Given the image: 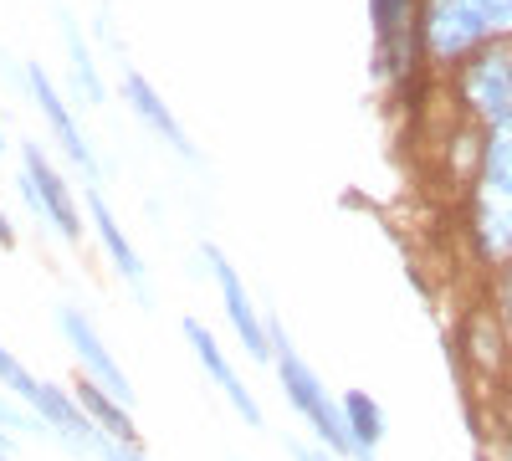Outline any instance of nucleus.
Instances as JSON below:
<instances>
[{"instance_id":"f257e3e1","label":"nucleus","mask_w":512,"mask_h":461,"mask_svg":"<svg viewBox=\"0 0 512 461\" xmlns=\"http://www.w3.org/2000/svg\"><path fill=\"white\" fill-rule=\"evenodd\" d=\"M512 36V0H425L420 41L431 62H466L487 41Z\"/></svg>"},{"instance_id":"f03ea898","label":"nucleus","mask_w":512,"mask_h":461,"mask_svg":"<svg viewBox=\"0 0 512 461\" xmlns=\"http://www.w3.org/2000/svg\"><path fill=\"white\" fill-rule=\"evenodd\" d=\"M272 339H277V380H282V390H287V400H292V410H303L308 421H313V431L333 446V451H344V456H354V436H349V421H344V410H338L333 400H328V390L318 385V374L292 354V344L282 339V328L272 323Z\"/></svg>"},{"instance_id":"7ed1b4c3","label":"nucleus","mask_w":512,"mask_h":461,"mask_svg":"<svg viewBox=\"0 0 512 461\" xmlns=\"http://www.w3.org/2000/svg\"><path fill=\"white\" fill-rule=\"evenodd\" d=\"M461 103L472 108L487 129L512 118V47L507 41H487L466 57L461 67Z\"/></svg>"},{"instance_id":"20e7f679","label":"nucleus","mask_w":512,"mask_h":461,"mask_svg":"<svg viewBox=\"0 0 512 461\" xmlns=\"http://www.w3.org/2000/svg\"><path fill=\"white\" fill-rule=\"evenodd\" d=\"M57 328L67 333V344L77 349V359H82V369L93 374V385H103L113 400H123V405H134V385H128V374L113 364V354L103 349V339H98V328L82 318L77 308H62L57 313Z\"/></svg>"},{"instance_id":"39448f33","label":"nucleus","mask_w":512,"mask_h":461,"mask_svg":"<svg viewBox=\"0 0 512 461\" xmlns=\"http://www.w3.org/2000/svg\"><path fill=\"white\" fill-rule=\"evenodd\" d=\"M205 262H210V272H216V282H221V298H226V318H231V328L241 333V344H246V354L251 359H272V349H267V328H262V318H256V308H251V298H246V287H241V277H236V267L221 257V246H210L205 241Z\"/></svg>"},{"instance_id":"423d86ee","label":"nucleus","mask_w":512,"mask_h":461,"mask_svg":"<svg viewBox=\"0 0 512 461\" xmlns=\"http://www.w3.org/2000/svg\"><path fill=\"white\" fill-rule=\"evenodd\" d=\"M472 236L482 262H512V190H487L477 185L472 195Z\"/></svg>"},{"instance_id":"0eeeda50","label":"nucleus","mask_w":512,"mask_h":461,"mask_svg":"<svg viewBox=\"0 0 512 461\" xmlns=\"http://www.w3.org/2000/svg\"><path fill=\"white\" fill-rule=\"evenodd\" d=\"M26 82H31V98L41 103V113H47V123H52V134H57V144L67 149V159L77 164L88 180H98V159H93V149H88V139H82V129L72 123V108L62 103V93L52 88V77L41 72V67H26Z\"/></svg>"},{"instance_id":"6e6552de","label":"nucleus","mask_w":512,"mask_h":461,"mask_svg":"<svg viewBox=\"0 0 512 461\" xmlns=\"http://www.w3.org/2000/svg\"><path fill=\"white\" fill-rule=\"evenodd\" d=\"M21 164H26V180L36 185V195H41V205H47V221L67 236V241H77L82 236V221H77V205H72V190L62 185V175L52 170V159L41 154V144H21Z\"/></svg>"},{"instance_id":"1a4fd4ad","label":"nucleus","mask_w":512,"mask_h":461,"mask_svg":"<svg viewBox=\"0 0 512 461\" xmlns=\"http://www.w3.org/2000/svg\"><path fill=\"white\" fill-rule=\"evenodd\" d=\"M185 339H190V349H195V359L205 364V374H210V380H216V385L226 390V400H231V410L241 415V421H246V426H262V405H256V400L246 395V385L236 380V369L226 364V354H221V344H216V339H210V333H205V323H200V318H185Z\"/></svg>"},{"instance_id":"9d476101","label":"nucleus","mask_w":512,"mask_h":461,"mask_svg":"<svg viewBox=\"0 0 512 461\" xmlns=\"http://www.w3.org/2000/svg\"><path fill=\"white\" fill-rule=\"evenodd\" d=\"M123 98H128V108H134V113H139V118L149 123V129H154V134H159V139L169 144V149H175L180 159H190V164H195L190 134L180 129V118L164 108V98H159V93L149 88V77H144V72H123Z\"/></svg>"},{"instance_id":"9b49d317","label":"nucleus","mask_w":512,"mask_h":461,"mask_svg":"<svg viewBox=\"0 0 512 461\" xmlns=\"http://www.w3.org/2000/svg\"><path fill=\"white\" fill-rule=\"evenodd\" d=\"M88 205H93V226H98V241H103V251L113 257V267H118V277L139 292V298L149 303V277H144V262H139V251H134V241H128L123 231H118V221H113V211H108V200H103V190L93 185L88 190Z\"/></svg>"},{"instance_id":"f8f14e48","label":"nucleus","mask_w":512,"mask_h":461,"mask_svg":"<svg viewBox=\"0 0 512 461\" xmlns=\"http://www.w3.org/2000/svg\"><path fill=\"white\" fill-rule=\"evenodd\" d=\"M456 354H472V364L487 369V374H507V364H512L507 359V323L497 313H472Z\"/></svg>"},{"instance_id":"ddd939ff","label":"nucleus","mask_w":512,"mask_h":461,"mask_svg":"<svg viewBox=\"0 0 512 461\" xmlns=\"http://www.w3.org/2000/svg\"><path fill=\"white\" fill-rule=\"evenodd\" d=\"M344 421H349V436H354V456H359V461H374V446L384 441V415H379V405H374L364 390H349V395H344Z\"/></svg>"},{"instance_id":"4468645a","label":"nucleus","mask_w":512,"mask_h":461,"mask_svg":"<svg viewBox=\"0 0 512 461\" xmlns=\"http://www.w3.org/2000/svg\"><path fill=\"white\" fill-rule=\"evenodd\" d=\"M77 405L88 410V415H93V421H98L113 441H123V446H134V441H139L134 421H128V405H123V400H113L103 385H82V390H77Z\"/></svg>"},{"instance_id":"2eb2a0df","label":"nucleus","mask_w":512,"mask_h":461,"mask_svg":"<svg viewBox=\"0 0 512 461\" xmlns=\"http://www.w3.org/2000/svg\"><path fill=\"white\" fill-rule=\"evenodd\" d=\"M477 185H487V190H512V118H502V123H492V129H487Z\"/></svg>"},{"instance_id":"dca6fc26","label":"nucleus","mask_w":512,"mask_h":461,"mask_svg":"<svg viewBox=\"0 0 512 461\" xmlns=\"http://www.w3.org/2000/svg\"><path fill=\"white\" fill-rule=\"evenodd\" d=\"M62 21V41H67V57H72V77H77V93L88 98V103H103V82H98V67H93V52H88V41H82V26L57 11Z\"/></svg>"},{"instance_id":"f3484780","label":"nucleus","mask_w":512,"mask_h":461,"mask_svg":"<svg viewBox=\"0 0 512 461\" xmlns=\"http://www.w3.org/2000/svg\"><path fill=\"white\" fill-rule=\"evenodd\" d=\"M410 6H415V0H369L374 31H379V47H390V41L400 36V26L410 21Z\"/></svg>"},{"instance_id":"a211bd4d","label":"nucleus","mask_w":512,"mask_h":461,"mask_svg":"<svg viewBox=\"0 0 512 461\" xmlns=\"http://www.w3.org/2000/svg\"><path fill=\"white\" fill-rule=\"evenodd\" d=\"M0 385H6L11 395H21V400H36V395H41V380H36V374H31L16 354H6V349H0Z\"/></svg>"},{"instance_id":"6ab92c4d","label":"nucleus","mask_w":512,"mask_h":461,"mask_svg":"<svg viewBox=\"0 0 512 461\" xmlns=\"http://www.w3.org/2000/svg\"><path fill=\"white\" fill-rule=\"evenodd\" d=\"M47 421L41 415H26V410H16L11 400H0V431H21V436H31V431H41Z\"/></svg>"},{"instance_id":"aec40b11","label":"nucleus","mask_w":512,"mask_h":461,"mask_svg":"<svg viewBox=\"0 0 512 461\" xmlns=\"http://www.w3.org/2000/svg\"><path fill=\"white\" fill-rule=\"evenodd\" d=\"M103 461H144V456H134V446H123V441H113V436H98V446H93Z\"/></svg>"},{"instance_id":"412c9836","label":"nucleus","mask_w":512,"mask_h":461,"mask_svg":"<svg viewBox=\"0 0 512 461\" xmlns=\"http://www.w3.org/2000/svg\"><path fill=\"white\" fill-rule=\"evenodd\" d=\"M497 308H502V323H507V333H512V262H507L502 277H497Z\"/></svg>"},{"instance_id":"4be33fe9","label":"nucleus","mask_w":512,"mask_h":461,"mask_svg":"<svg viewBox=\"0 0 512 461\" xmlns=\"http://www.w3.org/2000/svg\"><path fill=\"white\" fill-rule=\"evenodd\" d=\"M0 246H16V231H11V221H6V211H0Z\"/></svg>"},{"instance_id":"5701e85b","label":"nucleus","mask_w":512,"mask_h":461,"mask_svg":"<svg viewBox=\"0 0 512 461\" xmlns=\"http://www.w3.org/2000/svg\"><path fill=\"white\" fill-rule=\"evenodd\" d=\"M292 456H297V461H328V456H318V451H308V446H292Z\"/></svg>"},{"instance_id":"b1692460","label":"nucleus","mask_w":512,"mask_h":461,"mask_svg":"<svg viewBox=\"0 0 512 461\" xmlns=\"http://www.w3.org/2000/svg\"><path fill=\"white\" fill-rule=\"evenodd\" d=\"M502 431H507V441H512V395H507V405H502Z\"/></svg>"},{"instance_id":"393cba45","label":"nucleus","mask_w":512,"mask_h":461,"mask_svg":"<svg viewBox=\"0 0 512 461\" xmlns=\"http://www.w3.org/2000/svg\"><path fill=\"white\" fill-rule=\"evenodd\" d=\"M6 451H11V446H6V436H0V461H11V456H6Z\"/></svg>"},{"instance_id":"a878e982","label":"nucleus","mask_w":512,"mask_h":461,"mask_svg":"<svg viewBox=\"0 0 512 461\" xmlns=\"http://www.w3.org/2000/svg\"><path fill=\"white\" fill-rule=\"evenodd\" d=\"M507 395H512V364H507Z\"/></svg>"},{"instance_id":"bb28decb","label":"nucleus","mask_w":512,"mask_h":461,"mask_svg":"<svg viewBox=\"0 0 512 461\" xmlns=\"http://www.w3.org/2000/svg\"><path fill=\"white\" fill-rule=\"evenodd\" d=\"M0 149H6V134H0Z\"/></svg>"}]
</instances>
